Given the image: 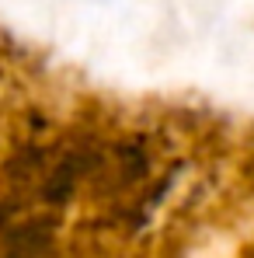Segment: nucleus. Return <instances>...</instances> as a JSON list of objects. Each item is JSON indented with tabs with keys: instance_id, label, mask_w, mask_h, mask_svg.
Here are the masks:
<instances>
[{
	"instance_id": "obj_1",
	"label": "nucleus",
	"mask_w": 254,
	"mask_h": 258,
	"mask_svg": "<svg viewBox=\"0 0 254 258\" xmlns=\"http://www.w3.org/2000/svg\"><path fill=\"white\" fill-rule=\"evenodd\" d=\"M0 255L4 258H49L52 255V220L25 216L0 227Z\"/></svg>"
}]
</instances>
